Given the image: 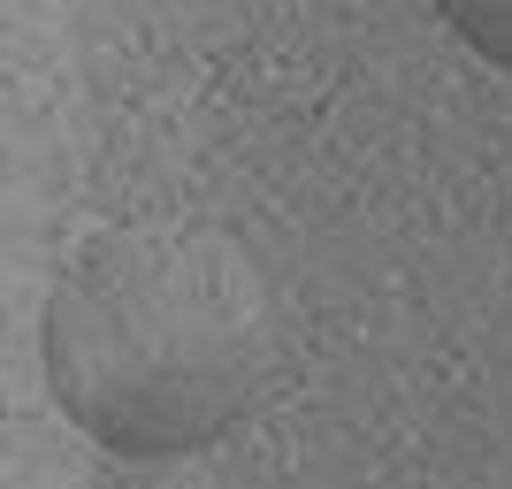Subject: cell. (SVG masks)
I'll use <instances>...</instances> for the list:
<instances>
[{
	"mask_svg": "<svg viewBox=\"0 0 512 489\" xmlns=\"http://www.w3.org/2000/svg\"><path fill=\"white\" fill-rule=\"evenodd\" d=\"M39 367L69 428L100 451L192 459L245 428L276 375V298L237 237L115 222L46 283Z\"/></svg>",
	"mask_w": 512,
	"mask_h": 489,
	"instance_id": "cell-1",
	"label": "cell"
},
{
	"mask_svg": "<svg viewBox=\"0 0 512 489\" xmlns=\"http://www.w3.org/2000/svg\"><path fill=\"white\" fill-rule=\"evenodd\" d=\"M436 16L459 31L467 54H482L490 69H512V0H436Z\"/></svg>",
	"mask_w": 512,
	"mask_h": 489,
	"instance_id": "cell-2",
	"label": "cell"
}]
</instances>
